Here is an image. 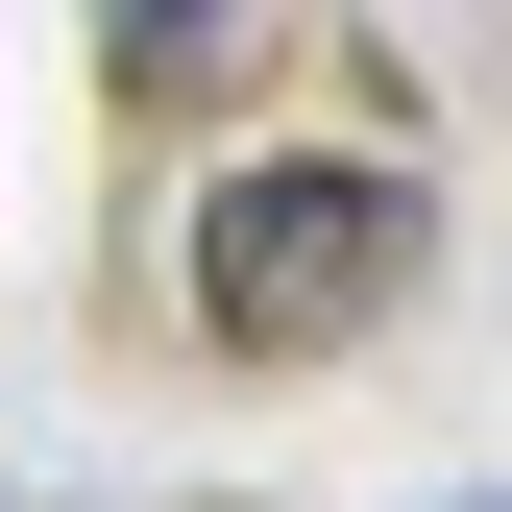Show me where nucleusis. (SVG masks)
I'll use <instances>...</instances> for the list:
<instances>
[{
    "mask_svg": "<svg viewBox=\"0 0 512 512\" xmlns=\"http://www.w3.org/2000/svg\"><path fill=\"white\" fill-rule=\"evenodd\" d=\"M196 293H220V342H366V317L415 293V171H366V147H317V171H220Z\"/></svg>",
    "mask_w": 512,
    "mask_h": 512,
    "instance_id": "obj_1",
    "label": "nucleus"
},
{
    "mask_svg": "<svg viewBox=\"0 0 512 512\" xmlns=\"http://www.w3.org/2000/svg\"><path fill=\"white\" fill-rule=\"evenodd\" d=\"M464 512H488V488H464Z\"/></svg>",
    "mask_w": 512,
    "mask_h": 512,
    "instance_id": "obj_2",
    "label": "nucleus"
}]
</instances>
